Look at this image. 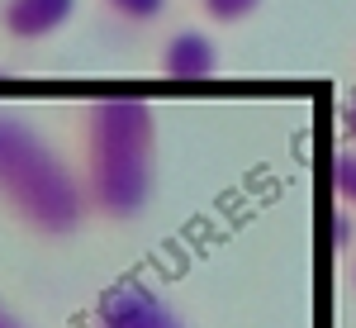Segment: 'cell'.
<instances>
[{"mask_svg": "<svg viewBox=\"0 0 356 328\" xmlns=\"http://www.w3.org/2000/svg\"><path fill=\"white\" fill-rule=\"evenodd\" d=\"M342 134H347V143L356 148V91L347 95V105H342Z\"/></svg>", "mask_w": 356, "mask_h": 328, "instance_id": "9c48e42d", "label": "cell"}, {"mask_svg": "<svg viewBox=\"0 0 356 328\" xmlns=\"http://www.w3.org/2000/svg\"><path fill=\"white\" fill-rule=\"evenodd\" d=\"M0 328H29V324H24V319H15V314L0 304Z\"/></svg>", "mask_w": 356, "mask_h": 328, "instance_id": "8fae6325", "label": "cell"}, {"mask_svg": "<svg viewBox=\"0 0 356 328\" xmlns=\"http://www.w3.org/2000/svg\"><path fill=\"white\" fill-rule=\"evenodd\" d=\"M337 238H342V247L352 243V214H337Z\"/></svg>", "mask_w": 356, "mask_h": 328, "instance_id": "30bf717a", "label": "cell"}, {"mask_svg": "<svg viewBox=\"0 0 356 328\" xmlns=\"http://www.w3.org/2000/svg\"><path fill=\"white\" fill-rule=\"evenodd\" d=\"M100 5L119 24H152V19H162V10H166V0H100Z\"/></svg>", "mask_w": 356, "mask_h": 328, "instance_id": "8992f818", "label": "cell"}, {"mask_svg": "<svg viewBox=\"0 0 356 328\" xmlns=\"http://www.w3.org/2000/svg\"><path fill=\"white\" fill-rule=\"evenodd\" d=\"M352 281H356V272H352Z\"/></svg>", "mask_w": 356, "mask_h": 328, "instance_id": "7c38bea8", "label": "cell"}, {"mask_svg": "<svg viewBox=\"0 0 356 328\" xmlns=\"http://www.w3.org/2000/svg\"><path fill=\"white\" fill-rule=\"evenodd\" d=\"M90 328H186V319L157 290H147L138 281H124V286H110L95 300Z\"/></svg>", "mask_w": 356, "mask_h": 328, "instance_id": "3957f363", "label": "cell"}, {"mask_svg": "<svg viewBox=\"0 0 356 328\" xmlns=\"http://www.w3.org/2000/svg\"><path fill=\"white\" fill-rule=\"evenodd\" d=\"M162 72L171 81H209L219 72V43L200 29H181L162 43Z\"/></svg>", "mask_w": 356, "mask_h": 328, "instance_id": "5b68a950", "label": "cell"}, {"mask_svg": "<svg viewBox=\"0 0 356 328\" xmlns=\"http://www.w3.org/2000/svg\"><path fill=\"white\" fill-rule=\"evenodd\" d=\"M200 10L209 24H243L261 10V0H200Z\"/></svg>", "mask_w": 356, "mask_h": 328, "instance_id": "52a82bcc", "label": "cell"}, {"mask_svg": "<svg viewBox=\"0 0 356 328\" xmlns=\"http://www.w3.org/2000/svg\"><path fill=\"white\" fill-rule=\"evenodd\" d=\"M0 210L43 243L81 233L90 214L81 171L19 114H0Z\"/></svg>", "mask_w": 356, "mask_h": 328, "instance_id": "7a4b0ae2", "label": "cell"}, {"mask_svg": "<svg viewBox=\"0 0 356 328\" xmlns=\"http://www.w3.org/2000/svg\"><path fill=\"white\" fill-rule=\"evenodd\" d=\"M76 15V0H0V29L15 43H43Z\"/></svg>", "mask_w": 356, "mask_h": 328, "instance_id": "277c9868", "label": "cell"}, {"mask_svg": "<svg viewBox=\"0 0 356 328\" xmlns=\"http://www.w3.org/2000/svg\"><path fill=\"white\" fill-rule=\"evenodd\" d=\"M337 195H342L347 210H356V148H347L337 157Z\"/></svg>", "mask_w": 356, "mask_h": 328, "instance_id": "ba28073f", "label": "cell"}, {"mask_svg": "<svg viewBox=\"0 0 356 328\" xmlns=\"http://www.w3.org/2000/svg\"><path fill=\"white\" fill-rule=\"evenodd\" d=\"M157 181V114L143 95H100L81 119V186L90 214L134 224L152 205Z\"/></svg>", "mask_w": 356, "mask_h": 328, "instance_id": "6da1fadb", "label": "cell"}]
</instances>
